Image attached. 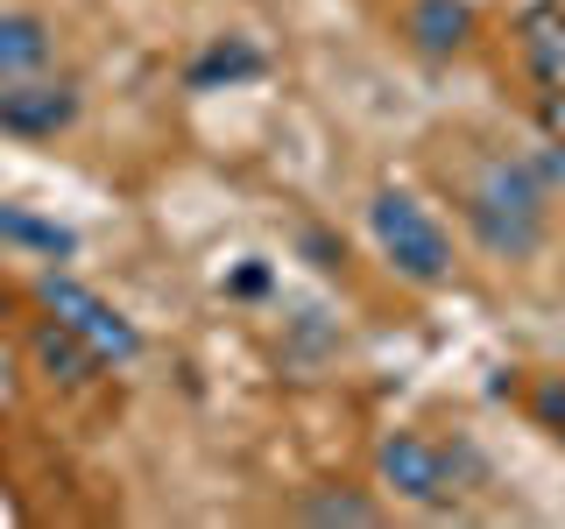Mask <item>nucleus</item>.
I'll list each match as a JSON object with an SVG mask.
<instances>
[{"label": "nucleus", "instance_id": "8", "mask_svg": "<svg viewBox=\"0 0 565 529\" xmlns=\"http://www.w3.org/2000/svg\"><path fill=\"white\" fill-rule=\"evenodd\" d=\"M78 255V234L29 205H0V261H35V269H64Z\"/></svg>", "mask_w": 565, "mask_h": 529}, {"label": "nucleus", "instance_id": "5", "mask_svg": "<svg viewBox=\"0 0 565 529\" xmlns=\"http://www.w3.org/2000/svg\"><path fill=\"white\" fill-rule=\"evenodd\" d=\"M85 114V85L71 71H43V78L0 85V134L8 141H57L78 128Z\"/></svg>", "mask_w": 565, "mask_h": 529}, {"label": "nucleus", "instance_id": "1", "mask_svg": "<svg viewBox=\"0 0 565 529\" xmlns=\"http://www.w3.org/2000/svg\"><path fill=\"white\" fill-rule=\"evenodd\" d=\"M452 205L488 261H537L552 240V184L537 155H473L452 176Z\"/></svg>", "mask_w": 565, "mask_h": 529}, {"label": "nucleus", "instance_id": "6", "mask_svg": "<svg viewBox=\"0 0 565 529\" xmlns=\"http://www.w3.org/2000/svg\"><path fill=\"white\" fill-rule=\"evenodd\" d=\"M57 64H64V29L43 8H29V0H8L0 8V85L43 78Z\"/></svg>", "mask_w": 565, "mask_h": 529}, {"label": "nucleus", "instance_id": "4", "mask_svg": "<svg viewBox=\"0 0 565 529\" xmlns=\"http://www.w3.org/2000/svg\"><path fill=\"white\" fill-rule=\"evenodd\" d=\"M35 304L57 317V325L78 332V339L93 346L106 367H135V360H141V332H135V317L120 311V304H106L99 290H85L78 276L43 269V276H35Z\"/></svg>", "mask_w": 565, "mask_h": 529}, {"label": "nucleus", "instance_id": "12", "mask_svg": "<svg viewBox=\"0 0 565 529\" xmlns=\"http://www.w3.org/2000/svg\"><path fill=\"white\" fill-rule=\"evenodd\" d=\"M226 290H234V296H269V290H276V269H269V261H255V255H247L241 269L226 276Z\"/></svg>", "mask_w": 565, "mask_h": 529}, {"label": "nucleus", "instance_id": "3", "mask_svg": "<svg viewBox=\"0 0 565 529\" xmlns=\"http://www.w3.org/2000/svg\"><path fill=\"white\" fill-rule=\"evenodd\" d=\"M375 481L396 508L446 516V508H459V452L431 431H388L375 445Z\"/></svg>", "mask_w": 565, "mask_h": 529}, {"label": "nucleus", "instance_id": "7", "mask_svg": "<svg viewBox=\"0 0 565 529\" xmlns=\"http://www.w3.org/2000/svg\"><path fill=\"white\" fill-rule=\"evenodd\" d=\"M473 0H403V43L417 50V57L446 64L459 50L473 43Z\"/></svg>", "mask_w": 565, "mask_h": 529}, {"label": "nucleus", "instance_id": "2", "mask_svg": "<svg viewBox=\"0 0 565 529\" xmlns=\"http://www.w3.org/2000/svg\"><path fill=\"white\" fill-rule=\"evenodd\" d=\"M361 226H367V247L382 255V269L411 290H446L452 269H459V247H452V226L438 219V205H424L417 191L403 184H375L361 205Z\"/></svg>", "mask_w": 565, "mask_h": 529}, {"label": "nucleus", "instance_id": "11", "mask_svg": "<svg viewBox=\"0 0 565 529\" xmlns=\"http://www.w3.org/2000/svg\"><path fill=\"white\" fill-rule=\"evenodd\" d=\"M530 417H537V431L552 438V445H565V375H544L530 388Z\"/></svg>", "mask_w": 565, "mask_h": 529}, {"label": "nucleus", "instance_id": "10", "mask_svg": "<svg viewBox=\"0 0 565 529\" xmlns=\"http://www.w3.org/2000/svg\"><path fill=\"white\" fill-rule=\"evenodd\" d=\"M290 516L297 522H318V529H375V522H388V508L375 501V494H367V487H305V494H297V501H290Z\"/></svg>", "mask_w": 565, "mask_h": 529}, {"label": "nucleus", "instance_id": "9", "mask_svg": "<svg viewBox=\"0 0 565 529\" xmlns=\"http://www.w3.org/2000/svg\"><path fill=\"white\" fill-rule=\"evenodd\" d=\"M29 360H35V375H43L50 388H93L106 375L99 353L85 346L71 325H57L50 311H43V325H35V339H29Z\"/></svg>", "mask_w": 565, "mask_h": 529}, {"label": "nucleus", "instance_id": "13", "mask_svg": "<svg viewBox=\"0 0 565 529\" xmlns=\"http://www.w3.org/2000/svg\"><path fill=\"white\" fill-rule=\"evenodd\" d=\"M544 134H552L558 149H565V85H558L552 99H544Z\"/></svg>", "mask_w": 565, "mask_h": 529}]
</instances>
